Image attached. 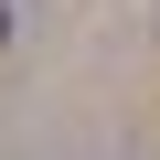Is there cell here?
Masks as SVG:
<instances>
[{
  "mask_svg": "<svg viewBox=\"0 0 160 160\" xmlns=\"http://www.w3.org/2000/svg\"><path fill=\"white\" fill-rule=\"evenodd\" d=\"M0 32H11V11H0Z\"/></svg>",
  "mask_w": 160,
  "mask_h": 160,
  "instance_id": "6da1fadb",
  "label": "cell"
}]
</instances>
